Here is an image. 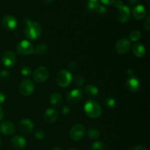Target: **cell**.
<instances>
[{"mask_svg":"<svg viewBox=\"0 0 150 150\" xmlns=\"http://www.w3.org/2000/svg\"><path fill=\"white\" fill-rule=\"evenodd\" d=\"M141 35L140 31L137 30V29H135L133 30L130 34V40L133 41V42H136V41L139 40L141 39Z\"/></svg>","mask_w":150,"mask_h":150,"instance_id":"d4e9b609","label":"cell"},{"mask_svg":"<svg viewBox=\"0 0 150 150\" xmlns=\"http://www.w3.org/2000/svg\"><path fill=\"white\" fill-rule=\"evenodd\" d=\"M131 48V41L127 38H121L116 42L115 48L119 54H125Z\"/></svg>","mask_w":150,"mask_h":150,"instance_id":"9c48e42d","label":"cell"},{"mask_svg":"<svg viewBox=\"0 0 150 150\" xmlns=\"http://www.w3.org/2000/svg\"><path fill=\"white\" fill-rule=\"evenodd\" d=\"M42 1H43V2H45V4H51V3L54 2L55 0H42Z\"/></svg>","mask_w":150,"mask_h":150,"instance_id":"ee69618b","label":"cell"},{"mask_svg":"<svg viewBox=\"0 0 150 150\" xmlns=\"http://www.w3.org/2000/svg\"><path fill=\"white\" fill-rule=\"evenodd\" d=\"M32 77L37 83H44L49 77V71L45 67H39L33 72Z\"/></svg>","mask_w":150,"mask_h":150,"instance_id":"8992f818","label":"cell"},{"mask_svg":"<svg viewBox=\"0 0 150 150\" xmlns=\"http://www.w3.org/2000/svg\"><path fill=\"white\" fill-rule=\"evenodd\" d=\"M74 83L75 85L78 87H81V86H83V84L84 83V77H83V75H76L74 77Z\"/></svg>","mask_w":150,"mask_h":150,"instance_id":"4316f807","label":"cell"},{"mask_svg":"<svg viewBox=\"0 0 150 150\" xmlns=\"http://www.w3.org/2000/svg\"><path fill=\"white\" fill-rule=\"evenodd\" d=\"M48 45L45 43H40L36 46L35 49H34V52L38 55H44L48 52Z\"/></svg>","mask_w":150,"mask_h":150,"instance_id":"7402d4cb","label":"cell"},{"mask_svg":"<svg viewBox=\"0 0 150 150\" xmlns=\"http://www.w3.org/2000/svg\"><path fill=\"white\" fill-rule=\"evenodd\" d=\"M24 35L28 40H35L40 37L42 34V27L39 23L32 21L29 18H26L24 21Z\"/></svg>","mask_w":150,"mask_h":150,"instance_id":"6da1fadb","label":"cell"},{"mask_svg":"<svg viewBox=\"0 0 150 150\" xmlns=\"http://www.w3.org/2000/svg\"><path fill=\"white\" fill-rule=\"evenodd\" d=\"M21 73L23 76H31L32 73V68H31L29 66H27V65L23 66V67H21Z\"/></svg>","mask_w":150,"mask_h":150,"instance_id":"f1b7e54d","label":"cell"},{"mask_svg":"<svg viewBox=\"0 0 150 150\" xmlns=\"http://www.w3.org/2000/svg\"><path fill=\"white\" fill-rule=\"evenodd\" d=\"M127 74L128 75V76H133V75H134V71H133V70H132V69H129L127 71Z\"/></svg>","mask_w":150,"mask_h":150,"instance_id":"ab89813d","label":"cell"},{"mask_svg":"<svg viewBox=\"0 0 150 150\" xmlns=\"http://www.w3.org/2000/svg\"><path fill=\"white\" fill-rule=\"evenodd\" d=\"M62 103V97L59 92H54L50 96V103L54 107L60 105Z\"/></svg>","mask_w":150,"mask_h":150,"instance_id":"ffe728a7","label":"cell"},{"mask_svg":"<svg viewBox=\"0 0 150 150\" xmlns=\"http://www.w3.org/2000/svg\"><path fill=\"white\" fill-rule=\"evenodd\" d=\"M147 1H149V0H147Z\"/></svg>","mask_w":150,"mask_h":150,"instance_id":"c3c4849f","label":"cell"},{"mask_svg":"<svg viewBox=\"0 0 150 150\" xmlns=\"http://www.w3.org/2000/svg\"><path fill=\"white\" fill-rule=\"evenodd\" d=\"M35 136L37 139H38V140H42V139H43L44 137L45 136V133L42 130H38L35 132Z\"/></svg>","mask_w":150,"mask_h":150,"instance_id":"1f68e13d","label":"cell"},{"mask_svg":"<svg viewBox=\"0 0 150 150\" xmlns=\"http://www.w3.org/2000/svg\"><path fill=\"white\" fill-rule=\"evenodd\" d=\"M100 136V131L95 127H90L88 130V136L92 140H97L99 139Z\"/></svg>","mask_w":150,"mask_h":150,"instance_id":"cb8c5ba5","label":"cell"},{"mask_svg":"<svg viewBox=\"0 0 150 150\" xmlns=\"http://www.w3.org/2000/svg\"><path fill=\"white\" fill-rule=\"evenodd\" d=\"M67 67H68V71L70 72V71H76V70H77L78 68V64L76 62H70L68 64V65H67Z\"/></svg>","mask_w":150,"mask_h":150,"instance_id":"d6a6232c","label":"cell"},{"mask_svg":"<svg viewBox=\"0 0 150 150\" xmlns=\"http://www.w3.org/2000/svg\"><path fill=\"white\" fill-rule=\"evenodd\" d=\"M84 112L89 118H98L102 114V107L99 103L92 100H89L84 104Z\"/></svg>","mask_w":150,"mask_h":150,"instance_id":"7a4b0ae2","label":"cell"},{"mask_svg":"<svg viewBox=\"0 0 150 150\" xmlns=\"http://www.w3.org/2000/svg\"><path fill=\"white\" fill-rule=\"evenodd\" d=\"M70 108L67 106H64L62 108V114H64V115H67V114H70Z\"/></svg>","mask_w":150,"mask_h":150,"instance_id":"8d00e7d4","label":"cell"},{"mask_svg":"<svg viewBox=\"0 0 150 150\" xmlns=\"http://www.w3.org/2000/svg\"><path fill=\"white\" fill-rule=\"evenodd\" d=\"M1 146H2V140H1V137H0V148L1 147Z\"/></svg>","mask_w":150,"mask_h":150,"instance_id":"7dc6e473","label":"cell"},{"mask_svg":"<svg viewBox=\"0 0 150 150\" xmlns=\"http://www.w3.org/2000/svg\"><path fill=\"white\" fill-rule=\"evenodd\" d=\"M139 1H140V0H130V4H133H133H137Z\"/></svg>","mask_w":150,"mask_h":150,"instance_id":"b9f144b4","label":"cell"},{"mask_svg":"<svg viewBox=\"0 0 150 150\" xmlns=\"http://www.w3.org/2000/svg\"><path fill=\"white\" fill-rule=\"evenodd\" d=\"M16 51L22 57H26L32 54L34 52V47L29 41L26 40L21 41L16 47Z\"/></svg>","mask_w":150,"mask_h":150,"instance_id":"277c9868","label":"cell"},{"mask_svg":"<svg viewBox=\"0 0 150 150\" xmlns=\"http://www.w3.org/2000/svg\"><path fill=\"white\" fill-rule=\"evenodd\" d=\"M19 127L20 130L24 133L29 134L32 132L34 129V124L29 119L24 118L21 120L19 123Z\"/></svg>","mask_w":150,"mask_h":150,"instance_id":"2e32d148","label":"cell"},{"mask_svg":"<svg viewBox=\"0 0 150 150\" xmlns=\"http://www.w3.org/2000/svg\"><path fill=\"white\" fill-rule=\"evenodd\" d=\"M102 4H105V5H111V4H114L116 0H100Z\"/></svg>","mask_w":150,"mask_h":150,"instance_id":"e575fe53","label":"cell"},{"mask_svg":"<svg viewBox=\"0 0 150 150\" xmlns=\"http://www.w3.org/2000/svg\"><path fill=\"white\" fill-rule=\"evenodd\" d=\"M117 18L119 22L122 23H125L130 18V10L127 5H123L117 11Z\"/></svg>","mask_w":150,"mask_h":150,"instance_id":"4fadbf2b","label":"cell"},{"mask_svg":"<svg viewBox=\"0 0 150 150\" xmlns=\"http://www.w3.org/2000/svg\"><path fill=\"white\" fill-rule=\"evenodd\" d=\"M105 145L102 142H95L91 145V150H105Z\"/></svg>","mask_w":150,"mask_h":150,"instance_id":"484cf974","label":"cell"},{"mask_svg":"<svg viewBox=\"0 0 150 150\" xmlns=\"http://www.w3.org/2000/svg\"><path fill=\"white\" fill-rule=\"evenodd\" d=\"M123 5H124V4H123V2L121 0H116V1L114 2V6H115L116 8H117L118 10L120 8H121Z\"/></svg>","mask_w":150,"mask_h":150,"instance_id":"d590c367","label":"cell"},{"mask_svg":"<svg viewBox=\"0 0 150 150\" xmlns=\"http://www.w3.org/2000/svg\"><path fill=\"white\" fill-rule=\"evenodd\" d=\"M35 90V84L30 79H24L19 85L20 93L23 96H29Z\"/></svg>","mask_w":150,"mask_h":150,"instance_id":"52a82bcc","label":"cell"},{"mask_svg":"<svg viewBox=\"0 0 150 150\" xmlns=\"http://www.w3.org/2000/svg\"><path fill=\"white\" fill-rule=\"evenodd\" d=\"M86 130L83 125L76 124L71 127L70 130V136L73 141L79 142L84 137Z\"/></svg>","mask_w":150,"mask_h":150,"instance_id":"5b68a950","label":"cell"},{"mask_svg":"<svg viewBox=\"0 0 150 150\" xmlns=\"http://www.w3.org/2000/svg\"><path fill=\"white\" fill-rule=\"evenodd\" d=\"M85 92H86V95L90 98H95L99 94V89L95 85L89 84L85 87Z\"/></svg>","mask_w":150,"mask_h":150,"instance_id":"44dd1931","label":"cell"},{"mask_svg":"<svg viewBox=\"0 0 150 150\" xmlns=\"http://www.w3.org/2000/svg\"><path fill=\"white\" fill-rule=\"evenodd\" d=\"M126 86L130 92L133 93H136L141 89V81L140 79L134 75L131 76H128V79L126 81Z\"/></svg>","mask_w":150,"mask_h":150,"instance_id":"30bf717a","label":"cell"},{"mask_svg":"<svg viewBox=\"0 0 150 150\" xmlns=\"http://www.w3.org/2000/svg\"><path fill=\"white\" fill-rule=\"evenodd\" d=\"M59 114L57 110L54 108H48L43 114V118L45 121L48 123H54L58 120Z\"/></svg>","mask_w":150,"mask_h":150,"instance_id":"9a60e30c","label":"cell"},{"mask_svg":"<svg viewBox=\"0 0 150 150\" xmlns=\"http://www.w3.org/2000/svg\"><path fill=\"white\" fill-rule=\"evenodd\" d=\"M107 10L105 8V7L103 4H100L98 3V6H97L96 10H95V13H97L99 15H104L105 13H106Z\"/></svg>","mask_w":150,"mask_h":150,"instance_id":"4dcf8cb0","label":"cell"},{"mask_svg":"<svg viewBox=\"0 0 150 150\" xmlns=\"http://www.w3.org/2000/svg\"><path fill=\"white\" fill-rule=\"evenodd\" d=\"M146 14V8L142 4H139L136 5V7L133 8V17L136 19V20H142L144 18Z\"/></svg>","mask_w":150,"mask_h":150,"instance_id":"ac0fdd59","label":"cell"},{"mask_svg":"<svg viewBox=\"0 0 150 150\" xmlns=\"http://www.w3.org/2000/svg\"><path fill=\"white\" fill-rule=\"evenodd\" d=\"M99 2H87L86 4V11L88 13H95L97 6Z\"/></svg>","mask_w":150,"mask_h":150,"instance_id":"83f0119b","label":"cell"},{"mask_svg":"<svg viewBox=\"0 0 150 150\" xmlns=\"http://www.w3.org/2000/svg\"><path fill=\"white\" fill-rule=\"evenodd\" d=\"M87 2H98V0H86Z\"/></svg>","mask_w":150,"mask_h":150,"instance_id":"f6af8a7d","label":"cell"},{"mask_svg":"<svg viewBox=\"0 0 150 150\" xmlns=\"http://www.w3.org/2000/svg\"><path fill=\"white\" fill-rule=\"evenodd\" d=\"M11 144L16 149H22L26 147L27 142H26L25 138H23L21 136H19V135H17V136H15L14 137L12 138Z\"/></svg>","mask_w":150,"mask_h":150,"instance_id":"e0dca14e","label":"cell"},{"mask_svg":"<svg viewBox=\"0 0 150 150\" xmlns=\"http://www.w3.org/2000/svg\"><path fill=\"white\" fill-rule=\"evenodd\" d=\"M4 111H3L2 108H1L0 107V121H1V120L3 119V117H4Z\"/></svg>","mask_w":150,"mask_h":150,"instance_id":"60d3db41","label":"cell"},{"mask_svg":"<svg viewBox=\"0 0 150 150\" xmlns=\"http://www.w3.org/2000/svg\"><path fill=\"white\" fill-rule=\"evenodd\" d=\"M144 27L147 31L150 30V16H148L144 22Z\"/></svg>","mask_w":150,"mask_h":150,"instance_id":"836d02e7","label":"cell"},{"mask_svg":"<svg viewBox=\"0 0 150 150\" xmlns=\"http://www.w3.org/2000/svg\"><path fill=\"white\" fill-rule=\"evenodd\" d=\"M104 103H105V106L108 109H114L117 106V101L115 98L112 97H108L105 98Z\"/></svg>","mask_w":150,"mask_h":150,"instance_id":"603a6c76","label":"cell"},{"mask_svg":"<svg viewBox=\"0 0 150 150\" xmlns=\"http://www.w3.org/2000/svg\"><path fill=\"white\" fill-rule=\"evenodd\" d=\"M10 73L8 70H3L0 71V81H6L10 78Z\"/></svg>","mask_w":150,"mask_h":150,"instance_id":"f546056e","label":"cell"},{"mask_svg":"<svg viewBox=\"0 0 150 150\" xmlns=\"http://www.w3.org/2000/svg\"><path fill=\"white\" fill-rule=\"evenodd\" d=\"M1 23L5 29L8 31H13L17 27L18 21L15 16L12 15H7L2 18Z\"/></svg>","mask_w":150,"mask_h":150,"instance_id":"7c38bea8","label":"cell"},{"mask_svg":"<svg viewBox=\"0 0 150 150\" xmlns=\"http://www.w3.org/2000/svg\"><path fill=\"white\" fill-rule=\"evenodd\" d=\"M67 150H80V149H77V148H75V147H71V148H70V149H68Z\"/></svg>","mask_w":150,"mask_h":150,"instance_id":"bcb514c9","label":"cell"},{"mask_svg":"<svg viewBox=\"0 0 150 150\" xmlns=\"http://www.w3.org/2000/svg\"><path fill=\"white\" fill-rule=\"evenodd\" d=\"M132 52L134 54L135 57H138V58H142V57H144V55L146 54V48L143 44L138 42L133 46Z\"/></svg>","mask_w":150,"mask_h":150,"instance_id":"d6986e66","label":"cell"},{"mask_svg":"<svg viewBox=\"0 0 150 150\" xmlns=\"http://www.w3.org/2000/svg\"><path fill=\"white\" fill-rule=\"evenodd\" d=\"M83 98V92L81 89H74L67 94L66 99L68 103L71 104H76L80 102Z\"/></svg>","mask_w":150,"mask_h":150,"instance_id":"ba28073f","label":"cell"},{"mask_svg":"<svg viewBox=\"0 0 150 150\" xmlns=\"http://www.w3.org/2000/svg\"><path fill=\"white\" fill-rule=\"evenodd\" d=\"M1 62L5 67H12L16 63V56L12 51H7L2 54Z\"/></svg>","mask_w":150,"mask_h":150,"instance_id":"8fae6325","label":"cell"},{"mask_svg":"<svg viewBox=\"0 0 150 150\" xmlns=\"http://www.w3.org/2000/svg\"><path fill=\"white\" fill-rule=\"evenodd\" d=\"M72 74L67 70H61L57 73L56 76V82L62 88H66L71 83Z\"/></svg>","mask_w":150,"mask_h":150,"instance_id":"3957f363","label":"cell"},{"mask_svg":"<svg viewBox=\"0 0 150 150\" xmlns=\"http://www.w3.org/2000/svg\"><path fill=\"white\" fill-rule=\"evenodd\" d=\"M5 101V95L3 92H0V105Z\"/></svg>","mask_w":150,"mask_h":150,"instance_id":"f35d334b","label":"cell"},{"mask_svg":"<svg viewBox=\"0 0 150 150\" xmlns=\"http://www.w3.org/2000/svg\"><path fill=\"white\" fill-rule=\"evenodd\" d=\"M129 150H147V149H146L145 147H144V146L139 145V146H133V147H132L131 149H130Z\"/></svg>","mask_w":150,"mask_h":150,"instance_id":"74e56055","label":"cell"},{"mask_svg":"<svg viewBox=\"0 0 150 150\" xmlns=\"http://www.w3.org/2000/svg\"><path fill=\"white\" fill-rule=\"evenodd\" d=\"M16 127L13 122L4 121L0 125V132L6 136H10L16 133Z\"/></svg>","mask_w":150,"mask_h":150,"instance_id":"5bb4252c","label":"cell"},{"mask_svg":"<svg viewBox=\"0 0 150 150\" xmlns=\"http://www.w3.org/2000/svg\"><path fill=\"white\" fill-rule=\"evenodd\" d=\"M51 150H63V149L59 146H55L51 149Z\"/></svg>","mask_w":150,"mask_h":150,"instance_id":"7bdbcfd3","label":"cell"}]
</instances>
